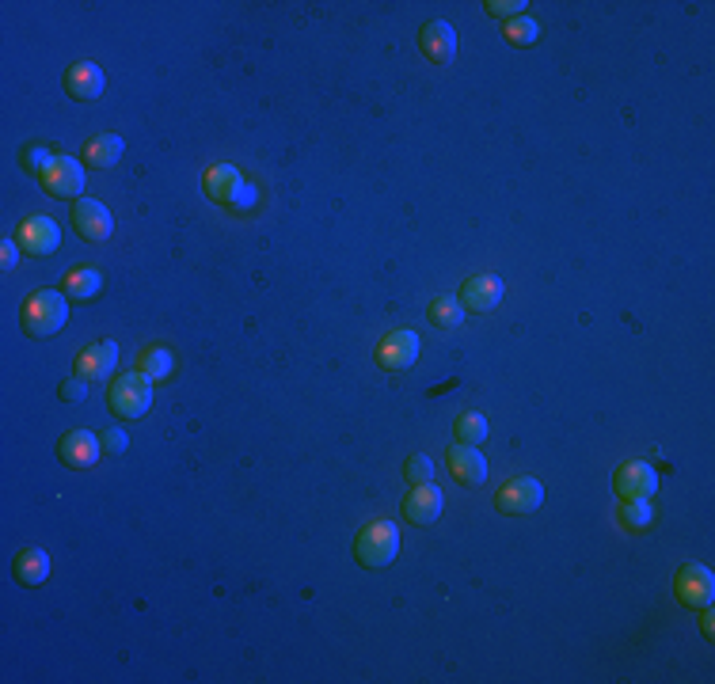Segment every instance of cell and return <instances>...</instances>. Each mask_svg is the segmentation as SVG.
Wrapping results in <instances>:
<instances>
[{"label": "cell", "instance_id": "cell-1", "mask_svg": "<svg viewBox=\"0 0 715 684\" xmlns=\"http://www.w3.org/2000/svg\"><path fill=\"white\" fill-rule=\"evenodd\" d=\"M23 331L35 335V339H50L58 335L65 320H69V304H65V293H54V289H39L31 293L20 308Z\"/></svg>", "mask_w": 715, "mask_h": 684}, {"label": "cell", "instance_id": "cell-2", "mask_svg": "<svg viewBox=\"0 0 715 684\" xmlns=\"http://www.w3.org/2000/svg\"><path fill=\"white\" fill-rule=\"evenodd\" d=\"M400 555V529L392 521H369L354 540V559L369 570H385Z\"/></svg>", "mask_w": 715, "mask_h": 684}, {"label": "cell", "instance_id": "cell-3", "mask_svg": "<svg viewBox=\"0 0 715 684\" xmlns=\"http://www.w3.org/2000/svg\"><path fill=\"white\" fill-rule=\"evenodd\" d=\"M111 411L118 418H145V411L153 407V380L145 377V373H126V377H118L111 384Z\"/></svg>", "mask_w": 715, "mask_h": 684}, {"label": "cell", "instance_id": "cell-4", "mask_svg": "<svg viewBox=\"0 0 715 684\" xmlns=\"http://www.w3.org/2000/svg\"><path fill=\"white\" fill-rule=\"evenodd\" d=\"M613 487H617L624 502H647L658 491V472L651 464H643V460H628L613 475Z\"/></svg>", "mask_w": 715, "mask_h": 684}, {"label": "cell", "instance_id": "cell-5", "mask_svg": "<svg viewBox=\"0 0 715 684\" xmlns=\"http://www.w3.org/2000/svg\"><path fill=\"white\" fill-rule=\"evenodd\" d=\"M42 187L50 198H80L84 190V164L73 156H54L50 168L42 171Z\"/></svg>", "mask_w": 715, "mask_h": 684}, {"label": "cell", "instance_id": "cell-6", "mask_svg": "<svg viewBox=\"0 0 715 684\" xmlns=\"http://www.w3.org/2000/svg\"><path fill=\"white\" fill-rule=\"evenodd\" d=\"M677 601L685 608H708L715 597V578L708 567H700V563H689V567L677 570Z\"/></svg>", "mask_w": 715, "mask_h": 684}, {"label": "cell", "instance_id": "cell-7", "mask_svg": "<svg viewBox=\"0 0 715 684\" xmlns=\"http://www.w3.org/2000/svg\"><path fill=\"white\" fill-rule=\"evenodd\" d=\"M419 361V335L415 331H392L377 346V365L388 373H404Z\"/></svg>", "mask_w": 715, "mask_h": 684}, {"label": "cell", "instance_id": "cell-8", "mask_svg": "<svg viewBox=\"0 0 715 684\" xmlns=\"http://www.w3.org/2000/svg\"><path fill=\"white\" fill-rule=\"evenodd\" d=\"M541 502H544V487L537 483V479H529V475L510 479L503 491L495 494V506H499L503 513H514V517L541 510Z\"/></svg>", "mask_w": 715, "mask_h": 684}, {"label": "cell", "instance_id": "cell-9", "mask_svg": "<svg viewBox=\"0 0 715 684\" xmlns=\"http://www.w3.org/2000/svg\"><path fill=\"white\" fill-rule=\"evenodd\" d=\"M73 225L84 240H92V244H103L111 232H115V217L107 213L103 202L96 198H77V206H73Z\"/></svg>", "mask_w": 715, "mask_h": 684}, {"label": "cell", "instance_id": "cell-10", "mask_svg": "<svg viewBox=\"0 0 715 684\" xmlns=\"http://www.w3.org/2000/svg\"><path fill=\"white\" fill-rule=\"evenodd\" d=\"M419 50H423L434 65H453V57H457V31H453L445 19H430L423 31H419Z\"/></svg>", "mask_w": 715, "mask_h": 684}, {"label": "cell", "instance_id": "cell-11", "mask_svg": "<svg viewBox=\"0 0 715 684\" xmlns=\"http://www.w3.org/2000/svg\"><path fill=\"white\" fill-rule=\"evenodd\" d=\"M449 472L464 487H484L487 483V460L480 445H453L449 449Z\"/></svg>", "mask_w": 715, "mask_h": 684}, {"label": "cell", "instance_id": "cell-12", "mask_svg": "<svg viewBox=\"0 0 715 684\" xmlns=\"http://www.w3.org/2000/svg\"><path fill=\"white\" fill-rule=\"evenodd\" d=\"M20 247L27 255H50V251H58L61 244V228L58 221H50V217H31V221H23L20 225Z\"/></svg>", "mask_w": 715, "mask_h": 684}, {"label": "cell", "instance_id": "cell-13", "mask_svg": "<svg viewBox=\"0 0 715 684\" xmlns=\"http://www.w3.org/2000/svg\"><path fill=\"white\" fill-rule=\"evenodd\" d=\"M499 301H503V278L495 274H472L461 285V304L468 312H491Z\"/></svg>", "mask_w": 715, "mask_h": 684}, {"label": "cell", "instance_id": "cell-14", "mask_svg": "<svg viewBox=\"0 0 715 684\" xmlns=\"http://www.w3.org/2000/svg\"><path fill=\"white\" fill-rule=\"evenodd\" d=\"M442 506H445L442 491H438L434 483H419V487L404 498V517L411 525H434Z\"/></svg>", "mask_w": 715, "mask_h": 684}, {"label": "cell", "instance_id": "cell-15", "mask_svg": "<svg viewBox=\"0 0 715 684\" xmlns=\"http://www.w3.org/2000/svg\"><path fill=\"white\" fill-rule=\"evenodd\" d=\"M103 453V441L96 434H88V430H73V434L61 437L58 445V456L69 464V468H92Z\"/></svg>", "mask_w": 715, "mask_h": 684}, {"label": "cell", "instance_id": "cell-16", "mask_svg": "<svg viewBox=\"0 0 715 684\" xmlns=\"http://www.w3.org/2000/svg\"><path fill=\"white\" fill-rule=\"evenodd\" d=\"M118 365V346L111 339L96 342V346H88L84 354L77 358V377L84 380H107L115 373Z\"/></svg>", "mask_w": 715, "mask_h": 684}, {"label": "cell", "instance_id": "cell-17", "mask_svg": "<svg viewBox=\"0 0 715 684\" xmlns=\"http://www.w3.org/2000/svg\"><path fill=\"white\" fill-rule=\"evenodd\" d=\"M65 88L73 99H99L103 92V69H99L96 61H77V65H69V73H65Z\"/></svg>", "mask_w": 715, "mask_h": 684}, {"label": "cell", "instance_id": "cell-18", "mask_svg": "<svg viewBox=\"0 0 715 684\" xmlns=\"http://www.w3.org/2000/svg\"><path fill=\"white\" fill-rule=\"evenodd\" d=\"M244 187V175L232 168V164H213L206 175H202V190L210 194L213 202H232Z\"/></svg>", "mask_w": 715, "mask_h": 684}, {"label": "cell", "instance_id": "cell-19", "mask_svg": "<svg viewBox=\"0 0 715 684\" xmlns=\"http://www.w3.org/2000/svg\"><path fill=\"white\" fill-rule=\"evenodd\" d=\"M16 578H20V586H42L46 578H50V555L42 548H23L16 555Z\"/></svg>", "mask_w": 715, "mask_h": 684}, {"label": "cell", "instance_id": "cell-20", "mask_svg": "<svg viewBox=\"0 0 715 684\" xmlns=\"http://www.w3.org/2000/svg\"><path fill=\"white\" fill-rule=\"evenodd\" d=\"M122 152H126L122 137H115V133H103V137H92V141H88V149H84V164H92V168H115L118 160H122Z\"/></svg>", "mask_w": 715, "mask_h": 684}, {"label": "cell", "instance_id": "cell-21", "mask_svg": "<svg viewBox=\"0 0 715 684\" xmlns=\"http://www.w3.org/2000/svg\"><path fill=\"white\" fill-rule=\"evenodd\" d=\"M99 289H103V278L92 266H77L65 274V297H73V301H92Z\"/></svg>", "mask_w": 715, "mask_h": 684}, {"label": "cell", "instance_id": "cell-22", "mask_svg": "<svg viewBox=\"0 0 715 684\" xmlns=\"http://www.w3.org/2000/svg\"><path fill=\"white\" fill-rule=\"evenodd\" d=\"M137 373H145L149 380H168L175 373V361L164 346H149V350L137 358Z\"/></svg>", "mask_w": 715, "mask_h": 684}, {"label": "cell", "instance_id": "cell-23", "mask_svg": "<svg viewBox=\"0 0 715 684\" xmlns=\"http://www.w3.org/2000/svg\"><path fill=\"white\" fill-rule=\"evenodd\" d=\"M430 323L434 327H442V331H449V327H461L464 323V304L453 301V297H438V301H430Z\"/></svg>", "mask_w": 715, "mask_h": 684}, {"label": "cell", "instance_id": "cell-24", "mask_svg": "<svg viewBox=\"0 0 715 684\" xmlns=\"http://www.w3.org/2000/svg\"><path fill=\"white\" fill-rule=\"evenodd\" d=\"M457 437H461V445H484L487 441V418L480 415V411H464L461 418H457Z\"/></svg>", "mask_w": 715, "mask_h": 684}, {"label": "cell", "instance_id": "cell-25", "mask_svg": "<svg viewBox=\"0 0 715 684\" xmlns=\"http://www.w3.org/2000/svg\"><path fill=\"white\" fill-rule=\"evenodd\" d=\"M537 35H541L537 19H529V16L506 19V38H510L514 46H533V42H537Z\"/></svg>", "mask_w": 715, "mask_h": 684}, {"label": "cell", "instance_id": "cell-26", "mask_svg": "<svg viewBox=\"0 0 715 684\" xmlns=\"http://www.w3.org/2000/svg\"><path fill=\"white\" fill-rule=\"evenodd\" d=\"M20 160H23V168L27 171H35L42 179V171L50 168V160H54V152L46 149V145H27V149L20 152Z\"/></svg>", "mask_w": 715, "mask_h": 684}, {"label": "cell", "instance_id": "cell-27", "mask_svg": "<svg viewBox=\"0 0 715 684\" xmlns=\"http://www.w3.org/2000/svg\"><path fill=\"white\" fill-rule=\"evenodd\" d=\"M620 517H624V525H628V529L643 532L647 525H651V517H655V513H651L647 502H624V513H620Z\"/></svg>", "mask_w": 715, "mask_h": 684}, {"label": "cell", "instance_id": "cell-28", "mask_svg": "<svg viewBox=\"0 0 715 684\" xmlns=\"http://www.w3.org/2000/svg\"><path fill=\"white\" fill-rule=\"evenodd\" d=\"M407 479H411L415 487H419V483H430V479H434V464H430L423 453H415L407 460Z\"/></svg>", "mask_w": 715, "mask_h": 684}, {"label": "cell", "instance_id": "cell-29", "mask_svg": "<svg viewBox=\"0 0 715 684\" xmlns=\"http://www.w3.org/2000/svg\"><path fill=\"white\" fill-rule=\"evenodd\" d=\"M61 399H65V403H84V399H88V380L84 377L65 380V384H61Z\"/></svg>", "mask_w": 715, "mask_h": 684}, {"label": "cell", "instance_id": "cell-30", "mask_svg": "<svg viewBox=\"0 0 715 684\" xmlns=\"http://www.w3.org/2000/svg\"><path fill=\"white\" fill-rule=\"evenodd\" d=\"M522 8H525V0H510V4H499V0H491V4H487V12H491V16H503V19L522 16Z\"/></svg>", "mask_w": 715, "mask_h": 684}, {"label": "cell", "instance_id": "cell-31", "mask_svg": "<svg viewBox=\"0 0 715 684\" xmlns=\"http://www.w3.org/2000/svg\"><path fill=\"white\" fill-rule=\"evenodd\" d=\"M0 251H4V255H0V263H4V270H12V266L20 263V240H4V244H0Z\"/></svg>", "mask_w": 715, "mask_h": 684}, {"label": "cell", "instance_id": "cell-32", "mask_svg": "<svg viewBox=\"0 0 715 684\" xmlns=\"http://www.w3.org/2000/svg\"><path fill=\"white\" fill-rule=\"evenodd\" d=\"M126 445H130V441H126L122 430H107V434H103V449H111V453H126Z\"/></svg>", "mask_w": 715, "mask_h": 684}, {"label": "cell", "instance_id": "cell-33", "mask_svg": "<svg viewBox=\"0 0 715 684\" xmlns=\"http://www.w3.org/2000/svg\"><path fill=\"white\" fill-rule=\"evenodd\" d=\"M700 612H704V616H700V627H704V635H712V631H715V620H712V612H708V608H700Z\"/></svg>", "mask_w": 715, "mask_h": 684}]
</instances>
